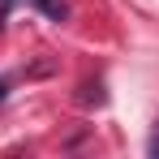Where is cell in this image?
Wrapping results in <instances>:
<instances>
[{
  "instance_id": "cell-1",
  "label": "cell",
  "mask_w": 159,
  "mask_h": 159,
  "mask_svg": "<svg viewBox=\"0 0 159 159\" xmlns=\"http://www.w3.org/2000/svg\"><path fill=\"white\" fill-rule=\"evenodd\" d=\"M30 4H34L43 17H52V22H65V17H69V4H65V0H30Z\"/></svg>"
},
{
  "instance_id": "cell-2",
  "label": "cell",
  "mask_w": 159,
  "mask_h": 159,
  "mask_svg": "<svg viewBox=\"0 0 159 159\" xmlns=\"http://www.w3.org/2000/svg\"><path fill=\"white\" fill-rule=\"evenodd\" d=\"M146 151H151V159H159V133L151 138V146H146Z\"/></svg>"
},
{
  "instance_id": "cell-3",
  "label": "cell",
  "mask_w": 159,
  "mask_h": 159,
  "mask_svg": "<svg viewBox=\"0 0 159 159\" xmlns=\"http://www.w3.org/2000/svg\"><path fill=\"white\" fill-rule=\"evenodd\" d=\"M9 99V78H0V103Z\"/></svg>"
}]
</instances>
